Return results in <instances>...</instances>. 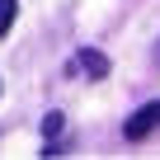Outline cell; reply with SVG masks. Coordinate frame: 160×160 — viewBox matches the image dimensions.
I'll return each instance as SVG.
<instances>
[{
    "label": "cell",
    "instance_id": "3957f363",
    "mask_svg": "<svg viewBox=\"0 0 160 160\" xmlns=\"http://www.w3.org/2000/svg\"><path fill=\"white\" fill-rule=\"evenodd\" d=\"M14 19H19V0H0V38L14 28Z\"/></svg>",
    "mask_w": 160,
    "mask_h": 160
},
{
    "label": "cell",
    "instance_id": "6da1fadb",
    "mask_svg": "<svg viewBox=\"0 0 160 160\" xmlns=\"http://www.w3.org/2000/svg\"><path fill=\"white\" fill-rule=\"evenodd\" d=\"M155 127H160V104H141V108L122 122V137H127V141H146Z\"/></svg>",
    "mask_w": 160,
    "mask_h": 160
},
{
    "label": "cell",
    "instance_id": "7a4b0ae2",
    "mask_svg": "<svg viewBox=\"0 0 160 160\" xmlns=\"http://www.w3.org/2000/svg\"><path fill=\"white\" fill-rule=\"evenodd\" d=\"M71 75H90V80H104L108 75V57L94 52V47H80L75 61H71Z\"/></svg>",
    "mask_w": 160,
    "mask_h": 160
},
{
    "label": "cell",
    "instance_id": "277c9868",
    "mask_svg": "<svg viewBox=\"0 0 160 160\" xmlns=\"http://www.w3.org/2000/svg\"><path fill=\"white\" fill-rule=\"evenodd\" d=\"M61 127H66L61 113H47V118H42V137H61Z\"/></svg>",
    "mask_w": 160,
    "mask_h": 160
}]
</instances>
